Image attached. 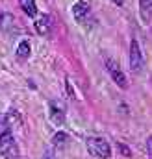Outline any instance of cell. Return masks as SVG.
Segmentation results:
<instances>
[{"instance_id":"obj_3","label":"cell","mask_w":152,"mask_h":159,"mask_svg":"<svg viewBox=\"0 0 152 159\" xmlns=\"http://www.w3.org/2000/svg\"><path fill=\"white\" fill-rule=\"evenodd\" d=\"M104 65H106V70H108L110 78L115 81V85H119L121 89H128V78L122 72V69L117 65V61H113L112 57H106L104 59Z\"/></svg>"},{"instance_id":"obj_11","label":"cell","mask_w":152,"mask_h":159,"mask_svg":"<svg viewBox=\"0 0 152 159\" xmlns=\"http://www.w3.org/2000/svg\"><path fill=\"white\" fill-rule=\"evenodd\" d=\"M0 28L4 32H13L15 30V19L11 13H0Z\"/></svg>"},{"instance_id":"obj_5","label":"cell","mask_w":152,"mask_h":159,"mask_svg":"<svg viewBox=\"0 0 152 159\" xmlns=\"http://www.w3.org/2000/svg\"><path fill=\"white\" fill-rule=\"evenodd\" d=\"M48 113H50V119L54 120L56 124H63L65 119H67L65 104L59 102V100H50V102H48Z\"/></svg>"},{"instance_id":"obj_12","label":"cell","mask_w":152,"mask_h":159,"mask_svg":"<svg viewBox=\"0 0 152 159\" xmlns=\"http://www.w3.org/2000/svg\"><path fill=\"white\" fill-rule=\"evenodd\" d=\"M69 135L65 133V131H58L56 135H54V139H52V143H54V146L58 148V150H65L67 148V144H69Z\"/></svg>"},{"instance_id":"obj_10","label":"cell","mask_w":152,"mask_h":159,"mask_svg":"<svg viewBox=\"0 0 152 159\" xmlns=\"http://www.w3.org/2000/svg\"><path fill=\"white\" fill-rule=\"evenodd\" d=\"M19 6H21V9L24 11L26 17H30V19L37 17V6H36V0H19Z\"/></svg>"},{"instance_id":"obj_4","label":"cell","mask_w":152,"mask_h":159,"mask_svg":"<svg viewBox=\"0 0 152 159\" xmlns=\"http://www.w3.org/2000/svg\"><path fill=\"white\" fill-rule=\"evenodd\" d=\"M128 59H130V69L134 74H139L143 70V65H145V59H143V52H141V46L135 39L130 41V54H128Z\"/></svg>"},{"instance_id":"obj_13","label":"cell","mask_w":152,"mask_h":159,"mask_svg":"<svg viewBox=\"0 0 152 159\" xmlns=\"http://www.w3.org/2000/svg\"><path fill=\"white\" fill-rule=\"evenodd\" d=\"M43 159H56V157H54V154H52V152H46V154L43 156Z\"/></svg>"},{"instance_id":"obj_9","label":"cell","mask_w":152,"mask_h":159,"mask_svg":"<svg viewBox=\"0 0 152 159\" xmlns=\"http://www.w3.org/2000/svg\"><path fill=\"white\" fill-rule=\"evenodd\" d=\"M139 13L145 24H150L152 20V0H139Z\"/></svg>"},{"instance_id":"obj_7","label":"cell","mask_w":152,"mask_h":159,"mask_svg":"<svg viewBox=\"0 0 152 159\" xmlns=\"http://www.w3.org/2000/svg\"><path fill=\"white\" fill-rule=\"evenodd\" d=\"M36 30H37L39 35H50L52 34V17L46 13L39 15L37 20H36Z\"/></svg>"},{"instance_id":"obj_8","label":"cell","mask_w":152,"mask_h":159,"mask_svg":"<svg viewBox=\"0 0 152 159\" xmlns=\"http://www.w3.org/2000/svg\"><path fill=\"white\" fill-rule=\"evenodd\" d=\"M30 56H32V44H30L28 39H22L17 44V54H15V57H17V61L24 63V61H28Z\"/></svg>"},{"instance_id":"obj_1","label":"cell","mask_w":152,"mask_h":159,"mask_svg":"<svg viewBox=\"0 0 152 159\" xmlns=\"http://www.w3.org/2000/svg\"><path fill=\"white\" fill-rule=\"evenodd\" d=\"M0 150H2V156L6 159H17L21 156L19 144L13 137L11 122L7 120L6 115H0Z\"/></svg>"},{"instance_id":"obj_6","label":"cell","mask_w":152,"mask_h":159,"mask_svg":"<svg viewBox=\"0 0 152 159\" xmlns=\"http://www.w3.org/2000/svg\"><path fill=\"white\" fill-rule=\"evenodd\" d=\"M73 15H74V19L80 24H85V22L89 20V6H87L85 0L74 2V6H73Z\"/></svg>"},{"instance_id":"obj_15","label":"cell","mask_w":152,"mask_h":159,"mask_svg":"<svg viewBox=\"0 0 152 159\" xmlns=\"http://www.w3.org/2000/svg\"><path fill=\"white\" fill-rule=\"evenodd\" d=\"M17 159H26V157H22V156H19V157H17Z\"/></svg>"},{"instance_id":"obj_14","label":"cell","mask_w":152,"mask_h":159,"mask_svg":"<svg viewBox=\"0 0 152 159\" xmlns=\"http://www.w3.org/2000/svg\"><path fill=\"white\" fill-rule=\"evenodd\" d=\"M112 2H113L115 6H122L124 4V0H112Z\"/></svg>"},{"instance_id":"obj_2","label":"cell","mask_w":152,"mask_h":159,"mask_svg":"<svg viewBox=\"0 0 152 159\" xmlns=\"http://www.w3.org/2000/svg\"><path fill=\"white\" fill-rule=\"evenodd\" d=\"M85 146H87V150H89L93 156H97V157H100V159L112 157V146H110V143H108L106 139H102V137H87V139H85Z\"/></svg>"}]
</instances>
